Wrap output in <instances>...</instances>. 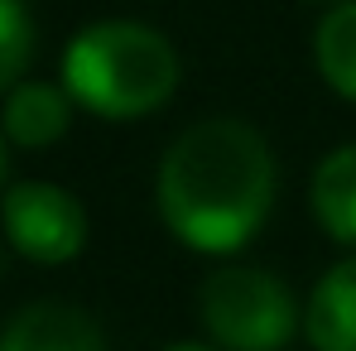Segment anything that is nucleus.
I'll list each match as a JSON object with an SVG mask.
<instances>
[{
  "label": "nucleus",
  "mask_w": 356,
  "mask_h": 351,
  "mask_svg": "<svg viewBox=\"0 0 356 351\" xmlns=\"http://www.w3.org/2000/svg\"><path fill=\"white\" fill-rule=\"evenodd\" d=\"M275 154L255 125L207 116L188 125L159 159V217L202 255H232L250 245L275 207Z\"/></svg>",
  "instance_id": "f257e3e1"
},
{
  "label": "nucleus",
  "mask_w": 356,
  "mask_h": 351,
  "mask_svg": "<svg viewBox=\"0 0 356 351\" xmlns=\"http://www.w3.org/2000/svg\"><path fill=\"white\" fill-rule=\"evenodd\" d=\"M63 87L92 116L140 120L178 92V54L140 19H102L72 34L63 54Z\"/></svg>",
  "instance_id": "f03ea898"
},
{
  "label": "nucleus",
  "mask_w": 356,
  "mask_h": 351,
  "mask_svg": "<svg viewBox=\"0 0 356 351\" xmlns=\"http://www.w3.org/2000/svg\"><path fill=\"white\" fill-rule=\"evenodd\" d=\"M197 313L222 351H284L298 327V303L270 270L227 265L202 279Z\"/></svg>",
  "instance_id": "7ed1b4c3"
},
{
  "label": "nucleus",
  "mask_w": 356,
  "mask_h": 351,
  "mask_svg": "<svg viewBox=\"0 0 356 351\" xmlns=\"http://www.w3.org/2000/svg\"><path fill=\"white\" fill-rule=\"evenodd\" d=\"M5 240L34 265H67L87 245V212L63 183H15L0 202Z\"/></svg>",
  "instance_id": "20e7f679"
},
{
  "label": "nucleus",
  "mask_w": 356,
  "mask_h": 351,
  "mask_svg": "<svg viewBox=\"0 0 356 351\" xmlns=\"http://www.w3.org/2000/svg\"><path fill=\"white\" fill-rule=\"evenodd\" d=\"M0 351H106V337L92 323V313L58 303V298H44V303L19 308L5 323Z\"/></svg>",
  "instance_id": "39448f33"
},
{
  "label": "nucleus",
  "mask_w": 356,
  "mask_h": 351,
  "mask_svg": "<svg viewBox=\"0 0 356 351\" xmlns=\"http://www.w3.org/2000/svg\"><path fill=\"white\" fill-rule=\"evenodd\" d=\"M72 97L58 82H19L5 92V116H0V130L10 145L19 149H49L58 145L72 125Z\"/></svg>",
  "instance_id": "423d86ee"
},
{
  "label": "nucleus",
  "mask_w": 356,
  "mask_h": 351,
  "mask_svg": "<svg viewBox=\"0 0 356 351\" xmlns=\"http://www.w3.org/2000/svg\"><path fill=\"white\" fill-rule=\"evenodd\" d=\"M303 332L313 351H356V255L337 260L308 293Z\"/></svg>",
  "instance_id": "0eeeda50"
},
{
  "label": "nucleus",
  "mask_w": 356,
  "mask_h": 351,
  "mask_svg": "<svg viewBox=\"0 0 356 351\" xmlns=\"http://www.w3.org/2000/svg\"><path fill=\"white\" fill-rule=\"evenodd\" d=\"M308 207H313L318 227L337 245H352L356 250V145H337L313 169Z\"/></svg>",
  "instance_id": "6e6552de"
},
{
  "label": "nucleus",
  "mask_w": 356,
  "mask_h": 351,
  "mask_svg": "<svg viewBox=\"0 0 356 351\" xmlns=\"http://www.w3.org/2000/svg\"><path fill=\"white\" fill-rule=\"evenodd\" d=\"M313 58H318L323 82H327L342 101H356V0L332 5V10L318 19Z\"/></svg>",
  "instance_id": "1a4fd4ad"
},
{
  "label": "nucleus",
  "mask_w": 356,
  "mask_h": 351,
  "mask_svg": "<svg viewBox=\"0 0 356 351\" xmlns=\"http://www.w3.org/2000/svg\"><path fill=\"white\" fill-rule=\"evenodd\" d=\"M34 63V15L24 0H0V97L24 82Z\"/></svg>",
  "instance_id": "9d476101"
},
{
  "label": "nucleus",
  "mask_w": 356,
  "mask_h": 351,
  "mask_svg": "<svg viewBox=\"0 0 356 351\" xmlns=\"http://www.w3.org/2000/svg\"><path fill=\"white\" fill-rule=\"evenodd\" d=\"M164 351H222V347H207V342H174V347Z\"/></svg>",
  "instance_id": "9b49d317"
},
{
  "label": "nucleus",
  "mask_w": 356,
  "mask_h": 351,
  "mask_svg": "<svg viewBox=\"0 0 356 351\" xmlns=\"http://www.w3.org/2000/svg\"><path fill=\"white\" fill-rule=\"evenodd\" d=\"M0 188H5V130H0Z\"/></svg>",
  "instance_id": "f8f14e48"
}]
</instances>
